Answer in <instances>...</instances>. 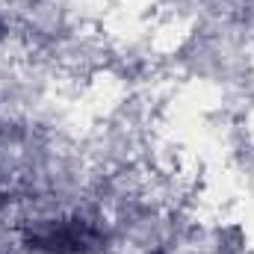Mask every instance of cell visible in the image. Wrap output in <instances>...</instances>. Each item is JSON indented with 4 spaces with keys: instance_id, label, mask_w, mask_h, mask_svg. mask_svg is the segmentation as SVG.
Segmentation results:
<instances>
[{
    "instance_id": "cell-1",
    "label": "cell",
    "mask_w": 254,
    "mask_h": 254,
    "mask_svg": "<svg viewBox=\"0 0 254 254\" xmlns=\"http://www.w3.org/2000/svg\"><path fill=\"white\" fill-rule=\"evenodd\" d=\"M104 246V237L83 222H60L30 234V249L48 254H92Z\"/></svg>"
}]
</instances>
